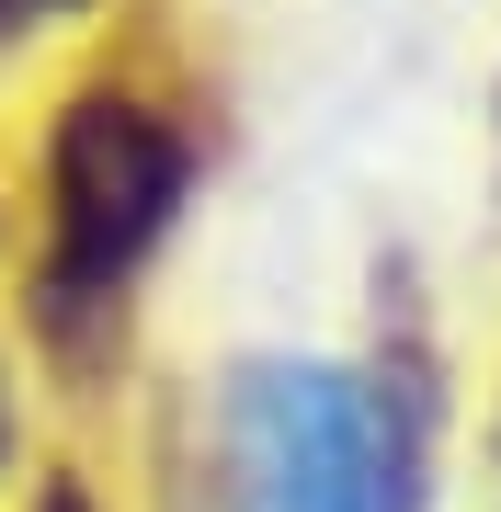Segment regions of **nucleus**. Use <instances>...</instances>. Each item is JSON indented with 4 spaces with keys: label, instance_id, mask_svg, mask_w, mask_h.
I'll return each mask as SVG.
<instances>
[{
    "label": "nucleus",
    "instance_id": "1",
    "mask_svg": "<svg viewBox=\"0 0 501 512\" xmlns=\"http://www.w3.org/2000/svg\"><path fill=\"white\" fill-rule=\"evenodd\" d=\"M240 512H422V410L342 365H251L228 399Z\"/></svg>",
    "mask_w": 501,
    "mask_h": 512
},
{
    "label": "nucleus",
    "instance_id": "2",
    "mask_svg": "<svg viewBox=\"0 0 501 512\" xmlns=\"http://www.w3.org/2000/svg\"><path fill=\"white\" fill-rule=\"evenodd\" d=\"M183 217V137L149 103L92 92L46 137V308H114L149 239Z\"/></svg>",
    "mask_w": 501,
    "mask_h": 512
},
{
    "label": "nucleus",
    "instance_id": "3",
    "mask_svg": "<svg viewBox=\"0 0 501 512\" xmlns=\"http://www.w3.org/2000/svg\"><path fill=\"white\" fill-rule=\"evenodd\" d=\"M46 12H80V0H0V46H12V35H35Z\"/></svg>",
    "mask_w": 501,
    "mask_h": 512
},
{
    "label": "nucleus",
    "instance_id": "4",
    "mask_svg": "<svg viewBox=\"0 0 501 512\" xmlns=\"http://www.w3.org/2000/svg\"><path fill=\"white\" fill-rule=\"evenodd\" d=\"M35 512H92V490H69V478H57V490H46Z\"/></svg>",
    "mask_w": 501,
    "mask_h": 512
}]
</instances>
